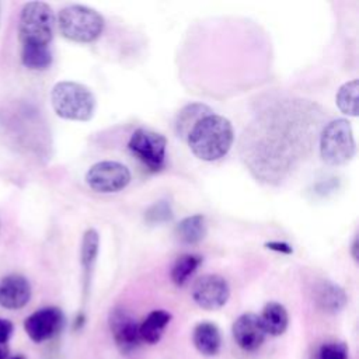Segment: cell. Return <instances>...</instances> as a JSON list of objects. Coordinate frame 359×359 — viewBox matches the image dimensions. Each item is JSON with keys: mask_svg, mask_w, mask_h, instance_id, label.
<instances>
[{"mask_svg": "<svg viewBox=\"0 0 359 359\" xmlns=\"http://www.w3.org/2000/svg\"><path fill=\"white\" fill-rule=\"evenodd\" d=\"M206 219L203 215L184 217L175 227V234L185 244H196L206 236Z\"/></svg>", "mask_w": 359, "mask_h": 359, "instance_id": "ac0fdd59", "label": "cell"}, {"mask_svg": "<svg viewBox=\"0 0 359 359\" xmlns=\"http://www.w3.org/2000/svg\"><path fill=\"white\" fill-rule=\"evenodd\" d=\"M185 140L198 158L216 161L224 157L233 144V125L227 118L212 112L195 123Z\"/></svg>", "mask_w": 359, "mask_h": 359, "instance_id": "6da1fadb", "label": "cell"}, {"mask_svg": "<svg viewBox=\"0 0 359 359\" xmlns=\"http://www.w3.org/2000/svg\"><path fill=\"white\" fill-rule=\"evenodd\" d=\"M261 324L271 337H280L286 332L289 327V314L283 304L278 302H268L264 307L261 314L258 316Z\"/></svg>", "mask_w": 359, "mask_h": 359, "instance_id": "2e32d148", "label": "cell"}, {"mask_svg": "<svg viewBox=\"0 0 359 359\" xmlns=\"http://www.w3.org/2000/svg\"><path fill=\"white\" fill-rule=\"evenodd\" d=\"M50 104L55 114L67 121L87 122L95 112L93 91L77 81H59L52 87Z\"/></svg>", "mask_w": 359, "mask_h": 359, "instance_id": "7a4b0ae2", "label": "cell"}, {"mask_svg": "<svg viewBox=\"0 0 359 359\" xmlns=\"http://www.w3.org/2000/svg\"><path fill=\"white\" fill-rule=\"evenodd\" d=\"M8 358V348L6 345H0V359Z\"/></svg>", "mask_w": 359, "mask_h": 359, "instance_id": "83f0119b", "label": "cell"}, {"mask_svg": "<svg viewBox=\"0 0 359 359\" xmlns=\"http://www.w3.org/2000/svg\"><path fill=\"white\" fill-rule=\"evenodd\" d=\"M316 359H348V346L342 341H330L320 345Z\"/></svg>", "mask_w": 359, "mask_h": 359, "instance_id": "603a6c76", "label": "cell"}, {"mask_svg": "<svg viewBox=\"0 0 359 359\" xmlns=\"http://www.w3.org/2000/svg\"><path fill=\"white\" fill-rule=\"evenodd\" d=\"M108 325L112 339L122 355L135 352L142 344L139 323L129 310L123 307L112 309L108 316Z\"/></svg>", "mask_w": 359, "mask_h": 359, "instance_id": "ba28073f", "label": "cell"}, {"mask_svg": "<svg viewBox=\"0 0 359 359\" xmlns=\"http://www.w3.org/2000/svg\"><path fill=\"white\" fill-rule=\"evenodd\" d=\"M356 143L351 123L344 118L328 122L320 136V156L330 165H342L352 160Z\"/></svg>", "mask_w": 359, "mask_h": 359, "instance_id": "5b68a950", "label": "cell"}, {"mask_svg": "<svg viewBox=\"0 0 359 359\" xmlns=\"http://www.w3.org/2000/svg\"><path fill=\"white\" fill-rule=\"evenodd\" d=\"M172 217V210L168 202L165 201H160L157 203H154L153 206H150V209L146 212V220L149 223H161V222H167Z\"/></svg>", "mask_w": 359, "mask_h": 359, "instance_id": "cb8c5ba5", "label": "cell"}, {"mask_svg": "<svg viewBox=\"0 0 359 359\" xmlns=\"http://www.w3.org/2000/svg\"><path fill=\"white\" fill-rule=\"evenodd\" d=\"M65 327V314L59 307L48 306L29 314L24 321V330L28 338L41 344L55 338Z\"/></svg>", "mask_w": 359, "mask_h": 359, "instance_id": "9c48e42d", "label": "cell"}, {"mask_svg": "<svg viewBox=\"0 0 359 359\" xmlns=\"http://www.w3.org/2000/svg\"><path fill=\"white\" fill-rule=\"evenodd\" d=\"M212 112L213 111L205 104L192 102V104L185 105L178 112L177 119H175V132H177L178 137L185 140L188 133L191 132V129L195 126V123Z\"/></svg>", "mask_w": 359, "mask_h": 359, "instance_id": "e0dca14e", "label": "cell"}, {"mask_svg": "<svg viewBox=\"0 0 359 359\" xmlns=\"http://www.w3.org/2000/svg\"><path fill=\"white\" fill-rule=\"evenodd\" d=\"M231 335L236 345L245 352L259 349L268 337L255 313H244L238 316L231 325Z\"/></svg>", "mask_w": 359, "mask_h": 359, "instance_id": "8fae6325", "label": "cell"}, {"mask_svg": "<svg viewBox=\"0 0 359 359\" xmlns=\"http://www.w3.org/2000/svg\"><path fill=\"white\" fill-rule=\"evenodd\" d=\"M230 297L227 280L217 273H206L198 278L192 286V299L203 310L222 309Z\"/></svg>", "mask_w": 359, "mask_h": 359, "instance_id": "30bf717a", "label": "cell"}, {"mask_svg": "<svg viewBox=\"0 0 359 359\" xmlns=\"http://www.w3.org/2000/svg\"><path fill=\"white\" fill-rule=\"evenodd\" d=\"M21 62L29 70H46L52 65V52L49 46L22 45Z\"/></svg>", "mask_w": 359, "mask_h": 359, "instance_id": "ffe728a7", "label": "cell"}, {"mask_svg": "<svg viewBox=\"0 0 359 359\" xmlns=\"http://www.w3.org/2000/svg\"><path fill=\"white\" fill-rule=\"evenodd\" d=\"M358 88L359 81L356 79L346 81L339 87L335 95V102L342 114L349 116L358 115Z\"/></svg>", "mask_w": 359, "mask_h": 359, "instance_id": "7402d4cb", "label": "cell"}, {"mask_svg": "<svg viewBox=\"0 0 359 359\" xmlns=\"http://www.w3.org/2000/svg\"><path fill=\"white\" fill-rule=\"evenodd\" d=\"M192 344L195 349L205 358L219 355L223 344L220 328L212 321L198 323L192 330Z\"/></svg>", "mask_w": 359, "mask_h": 359, "instance_id": "4fadbf2b", "label": "cell"}, {"mask_svg": "<svg viewBox=\"0 0 359 359\" xmlns=\"http://www.w3.org/2000/svg\"><path fill=\"white\" fill-rule=\"evenodd\" d=\"M314 299L317 306L330 314L339 313L348 303V296L345 290L330 280H324L317 285L314 292Z\"/></svg>", "mask_w": 359, "mask_h": 359, "instance_id": "5bb4252c", "label": "cell"}, {"mask_svg": "<svg viewBox=\"0 0 359 359\" xmlns=\"http://www.w3.org/2000/svg\"><path fill=\"white\" fill-rule=\"evenodd\" d=\"M104 17L81 4L63 7L57 14V27L60 34L73 42L90 43L100 38L104 31Z\"/></svg>", "mask_w": 359, "mask_h": 359, "instance_id": "3957f363", "label": "cell"}, {"mask_svg": "<svg viewBox=\"0 0 359 359\" xmlns=\"http://www.w3.org/2000/svg\"><path fill=\"white\" fill-rule=\"evenodd\" d=\"M351 254H352V258L355 261H358V238L355 237L353 241H352V245H351Z\"/></svg>", "mask_w": 359, "mask_h": 359, "instance_id": "4316f807", "label": "cell"}, {"mask_svg": "<svg viewBox=\"0 0 359 359\" xmlns=\"http://www.w3.org/2000/svg\"><path fill=\"white\" fill-rule=\"evenodd\" d=\"M98 247H100V237H98L97 230L87 229L83 234L81 251H80L81 266L84 269L86 282H88V276L93 271L94 264H95V259H97V255H98Z\"/></svg>", "mask_w": 359, "mask_h": 359, "instance_id": "44dd1931", "label": "cell"}, {"mask_svg": "<svg viewBox=\"0 0 359 359\" xmlns=\"http://www.w3.org/2000/svg\"><path fill=\"white\" fill-rule=\"evenodd\" d=\"M13 332H14V324L7 318L0 317V345H6L13 337Z\"/></svg>", "mask_w": 359, "mask_h": 359, "instance_id": "d4e9b609", "label": "cell"}, {"mask_svg": "<svg viewBox=\"0 0 359 359\" xmlns=\"http://www.w3.org/2000/svg\"><path fill=\"white\" fill-rule=\"evenodd\" d=\"M10 359H25V356H22V355H15V356H11Z\"/></svg>", "mask_w": 359, "mask_h": 359, "instance_id": "f1b7e54d", "label": "cell"}, {"mask_svg": "<svg viewBox=\"0 0 359 359\" xmlns=\"http://www.w3.org/2000/svg\"><path fill=\"white\" fill-rule=\"evenodd\" d=\"M55 25L56 17L48 3H25L18 20V36L21 45L49 46L53 39Z\"/></svg>", "mask_w": 359, "mask_h": 359, "instance_id": "277c9868", "label": "cell"}, {"mask_svg": "<svg viewBox=\"0 0 359 359\" xmlns=\"http://www.w3.org/2000/svg\"><path fill=\"white\" fill-rule=\"evenodd\" d=\"M128 149L151 172H158L165 165L167 139L158 132L136 129L128 142Z\"/></svg>", "mask_w": 359, "mask_h": 359, "instance_id": "8992f818", "label": "cell"}, {"mask_svg": "<svg viewBox=\"0 0 359 359\" xmlns=\"http://www.w3.org/2000/svg\"><path fill=\"white\" fill-rule=\"evenodd\" d=\"M29 280L20 273H10L0 279V306L7 310H20L31 300Z\"/></svg>", "mask_w": 359, "mask_h": 359, "instance_id": "7c38bea8", "label": "cell"}, {"mask_svg": "<svg viewBox=\"0 0 359 359\" xmlns=\"http://www.w3.org/2000/svg\"><path fill=\"white\" fill-rule=\"evenodd\" d=\"M203 258L198 254H182L180 255L171 266V280L175 286H184L195 271L202 264Z\"/></svg>", "mask_w": 359, "mask_h": 359, "instance_id": "d6986e66", "label": "cell"}, {"mask_svg": "<svg viewBox=\"0 0 359 359\" xmlns=\"http://www.w3.org/2000/svg\"><path fill=\"white\" fill-rule=\"evenodd\" d=\"M172 316L170 311L158 309L150 311L142 323H139L140 341L147 345H156L161 341L167 325L170 324Z\"/></svg>", "mask_w": 359, "mask_h": 359, "instance_id": "9a60e30c", "label": "cell"}, {"mask_svg": "<svg viewBox=\"0 0 359 359\" xmlns=\"http://www.w3.org/2000/svg\"><path fill=\"white\" fill-rule=\"evenodd\" d=\"M266 247L271 250H276V251H282L286 254L292 252V247L286 243H266Z\"/></svg>", "mask_w": 359, "mask_h": 359, "instance_id": "484cf974", "label": "cell"}, {"mask_svg": "<svg viewBox=\"0 0 359 359\" xmlns=\"http://www.w3.org/2000/svg\"><path fill=\"white\" fill-rule=\"evenodd\" d=\"M130 178L129 168L125 164L112 160L98 161L86 172L87 185L100 194L119 192L128 187Z\"/></svg>", "mask_w": 359, "mask_h": 359, "instance_id": "52a82bcc", "label": "cell"}]
</instances>
